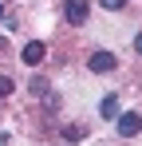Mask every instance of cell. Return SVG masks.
<instances>
[{
    "label": "cell",
    "instance_id": "obj_1",
    "mask_svg": "<svg viewBox=\"0 0 142 146\" xmlns=\"http://www.w3.org/2000/svg\"><path fill=\"white\" fill-rule=\"evenodd\" d=\"M118 134H122V138H134V134H138L142 130V115L138 111H126V115H118Z\"/></svg>",
    "mask_w": 142,
    "mask_h": 146
},
{
    "label": "cell",
    "instance_id": "obj_2",
    "mask_svg": "<svg viewBox=\"0 0 142 146\" xmlns=\"http://www.w3.org/2000/svg\"><path fill=\"white\" fill-rule=\"evenodd\" d=\"M87 12H91L87 0H63V16H67V24H83Z\"/></svg>",
    "mask_w": 142,
    "mask_h": 146
},
{
    "label": "cell",
    "instance_id": "obj_3",
    "mask_svg": "<svg viewBox=\"0 0 142 146\" xmlns=\"http://www.w3.org/2000/svg\"><path fill=\"white\" fill-rule=\"evenodd\" d=\"M115 55H111V51H91V59H87V67H91L95 75H103V71H115Z\"/></svg>",
    "mask_w": 142,
    "mask_h": 146
},
{
    "label": "cell",
    "instance_id": "obj_4",
    "mask_svg": "<svg viewBox=\"0 0 142 146\" xmlns=\"http://www.w3.org/2000/svg\"><path fill=\"white\" fill-rule=\"evenodd\" d=\"M44 55H47V48L40 44V40H32V44H28V48L20 51V59L28 63V67H36V63H44Z\"/></svg>",
    "mask_w": 142,
    "mask_h": 146
},
{
    "label": "cell",
    "instance_id": "obj_5",
    "mask_svg": "<svg viewBox=\"0 0 142 146\" xmlns=\"http://www.w3.org/2000/svg\"><path fill=\"white\" fill-rule=\"evenodd\" d=\"M99 115H103V119H118V95H103Z\"/></svg>",
    "mask_w": 142,
    "mask_h": 146
},
{
    "label": "cell",
    "instance_id": "obj_6",
    "mask_svg": "<svg viewBox=\"0 0 142 146\" xmlns=\"http://www.w3.org/2000/svg\"><path fill=\"white\" fill-rule=\"evenodd\" d=\"M63 138H67V142H83V138H87V126H79V122H75V126H63Z\"/></svg>",
    "mask_w": 142,
    "mask_h": 146
},
{
    "label": "cell",
    "instance_id": "obj_7",
    "mask_svg": "<svg viewBox=\"0 0 142 146\" xmlns=\"http://www.w3.org/2000/svg\"><path fill=\"white\" fill-rule=\"evenodd\" d=\"M28 87H32V95H36V99H44L47 91H51V87H47V79H40V75H36V79H32Z\"/></svg>",
    "mask_w": 142,
    "mask_h": 146
},
{
    "label": "cell",
    "instance_id": "obj_8",
    "mask_svg": "<svg viewBox=\"0 0 142 146\" xmlns=\"http://www.w3.org/2000/svg\"><path fill=\"white\" fill-rule=\"evenodd\" d=\"M12 87H16V79H12V75H0V99L12 95Z\"/></svg>",
    "mask_w": 142,
    "mask_h": 146
},
{
    "label": "cell",
    "instance_id": "obj_9",
    "mask_svg": "<svg viewBox=\"0 0 142 146\" xmlns=\"http://www.w3.org/2000/svg\"><path fill=\"white\" fill-rule=\"evenodd\" d=\"M99 4H103V8H107V12H118V8H122V4H126V0H99Z\"/></svg>",
    "mask_w": 142,
    "mask_h": 146
},
{
    "label": "cell",
    "instance_id": "obj_10",
    "mask_svg": "<svg viewBox=\"0 0 142 146\" xmlns=\"http://www.w3.org/2000/svg\"><path fill=\"white\" fill-rule=\"evenodd\" d=\"M134 51H138V55H142V32H138V36H134Z\"/></svg>",
    "mask_w": 142,
    "mask_h": 146
},
{
    "label": "cell",
    "instance_id": "obj_11",
    "mask_svg": "<svg viewBox=\"0 0 142 146\" xmlns=\"http://www.w3.org/2000/svg\"><path fill=\"white\" fill-rule=\"evenodd\" d=\"M0 146H8V134H0Z\"/></svg>",
    "mask_w": 142,
    "mask_h": 146
},
{
    "label": "cell",
    "instance_id": "obj_12",
    "mask_svg": "<svg viewBox=\"0 0 142 146\" xmlns=\"http://www.w3.org/2000/svg\"><path fill=\"white\" fill-rule=\"evenodd\" d=\"M0 20H4V4H0Z\"/></svg>",
    "mask_w": 142,
    "mask_h": 146
}]
</instances>
